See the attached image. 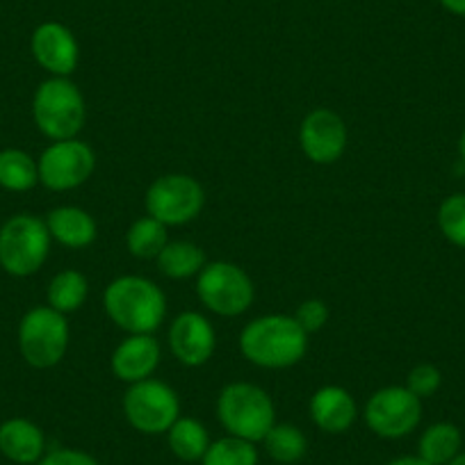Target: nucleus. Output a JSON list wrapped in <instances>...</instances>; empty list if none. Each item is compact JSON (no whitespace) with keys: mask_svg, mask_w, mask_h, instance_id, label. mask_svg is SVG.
I'll return each mask as SVG.
<instances>
[{"mask_svg":"<svg viewBox=\"0 0 465 465\" xmlns=\"http://www.w3.org/2000/svg\"><path fill=\"white\" fill-rule=\"evenodd\" d=\"M124 415L128 424L146 436L167 433L181 418V400L169 383L160 379H144L128 386L124 395Z\"/></svg>","mask_w":465,"mask_h":465,"instance_id":"nucleus-8","label":"nucleus"},{"mask_svg":"<svg viewBox=\"0 0 465 465\" xmlns=\"http://www.w3.org/2000/svg\"><path fill=\"white\" fill-rule=\"evenodd\" d=\"M440 5L454 16H463L465 19V0H440Z\"/></svg>","mask_w":465,"mask_h":465,"instance_id":"nucleus-31","label":"nucleus"},{"mask_svg":"<svg viewBox=\"0 0 465 465\" xmlns=\"http://www.w3.org/2000/svg\"><path fill=\"white\" fill-rule=\"evenodd\" d=\"M240 351L256 368L288 370L306 356L308 333L292 315H262L242 329Z\"/></svg>","mask_w":465,"mask_h":465,"instance_id":"nucleus-1","label":"nucleus"},{"mask_svg":"<svg viewBox=\"0 0 465 465\" xmlns=\"http://www.w3.org/2000/svg\"><path fill=\"white\" fill-rule=\"evenodd\" d=\"M71 331L66 315L51 306L30 308L19 324V349L25 363L35 370H51L69 351Z\"/></svg>","mask_w":465,"mask_h":465,"instance_id":"nucleus-6","label":"nucleus"},{"mask_svg":"<svg viewBox=\"0 0 465 465\" xmlns=\"http://www.w3.org/2000/svg\"><path fill=\"white\" fill-rule=\"evenodd\" d=\"M51 240L44 219L30 213L15 214L0 228V267L19 279L37 274L51 253Z\"/></svg>","mask_w":465,"mask_h":465,"instance_id":"nucleus-5","label":"nucleus"},{"mask_svg":"<svg viewBox=\"0 0 465 465\" xmlns=\"http://www.w3.org/2000/svg\"><path fill=\"white\" fill-rule=\"evenodd\" d=\"M438 228L447 242L465 249V194H451L438 208Z\"/></svg>","mask_w":465,"mask_h":465,"instance_id":"nucleus-27","label":"nucleus"},{"mask_svg":"<svg viewBox=\"0 0 465 465\" xmlns=\"http://www.w3.org/2000/svg\"><path fill=\"white\" fill-rule=\"evenodd\" d=\"M39 183L53 192H69L84 185L96 169V155L87 142L74 140L53 142L37 160Z\"/></svg>","mask_w":465,"mask_h":465,"instance_id":"nucleus-11","label":"nucleus"},{"mask_svg":"<svg viewBox=\"0 0 465 465\" xmlns=\"http://www.w3.org/2000/svg\"><path fill=\"white\" fill-rule=\"evenodd\" d=\"M365 424L379 438L397 440L415 431L422 420V400L406 386H386L372 392L363 411Z\"/></svg>","mask_w":465,"mask_h":465,"instance_id":"nucleus-10","label":"nucleus"},{"mask_svg":"<svg viewBox=\"0 0 465 465\" xmlns=\"http://www.w3.org/2000/svg\"><path fill=\"white\" fill-rule=\"evenodd\" d=\"M265 450L276 463H283V465H292L299 463V460L306 456L308 451V440L303 436V431L294 424H274L270 429L265 438Z\"/></svg>","mask_w":465,"mask_h":465,"instance_id":"nucleus-25","label":"nucleus"},{"mask_svg":"<svg viewBox=\"0 0 465 465\" xmlns=\"http://www.w3.org/2000/svg\"><path fill=\"white\" fill-rule=\"evenodd\" d=\"M89 294V281L78 270H62L51 279L46 290L48 306L55 308L62 315H69L83 308Z\"/></svg>","mask_w":465,"mask_h":465,"instance_id":"nucleus-21","label":"nucleus"},{"mask_svg":"<svg viewBox=\"0 0 465 465\" xmlns=\"http://www.w3.org/2000/svg\"><path fill=\"white\" fill-rule=\"evenodd\" d=\"M292 317L308 335L317 333V331L324 329L326 322H329V306H326L322 299H306V302L299 303V308L294 311Z\"/></svg>","mask_w":465,"mask_h":465,"instance_id":"nucleus-29","label":"nucleus"},{"mask_svg":"<svg viewBox=\"0 0 465 465\" xmlns=\"http://www.w3.org/2000/svg\"><path fill=\"white\" fill-rule=\"evenodd\" d=\"M39 183V167L33 155L21 149L0 151V187L28 192Z\"/></svg>","mask_w":465,"mask_h":465,"instance_id":"nucleus-24","label":"nucleus"},{"mask_svg":"<svg viewBox=\"0 0 465 465\" xmlns=\"http://www.w3.org/2000/svg\"><path fill=\"white\" fill-rule=\"evenodd\" d=\"M167 445L176 459L194 463L203 459L210 447L208 429L194 418H178L167 431Z\"/></svg>","mask_w":465,"mask_h":465,"instance_id":"nucleus-22","label":"nucleus"},{"mask_svg":"<svg viewBox=\"0 0 465 465\" xmlns=\"http://www.w3.org/2000/svg\"><path fill=\"white\" fill-rule=\"evenodd\" d=\"M196 294L210 312L219 317H238L252 308L256 288L247 272L235 262H205L196 276Z\"/></svg>","mask_w":465,"mask_h":465,"instance_id":"nucleus-7","label":"nucleus"},{"mask_svg":"<svg viewBox=\"0 0 465 465\" xmlns=\"http://www.w3.org/2000/svg\"><path fill=\"white\" fill-rule=\"evenodd\" d=\"M160 359H163V351H160L158 340L149 333H135L116 344V349L112 351L110 368L119 381L133 386V383L153 377Z\"/></svg>","mask_w":465,"mask_h":465,"instance_id":"nucleus-15","label":"nucleus"},{"mask_svg":"<svg viewBox=\"0 0 465 465\" xmlns=\"http://www.w3.org/2000/svg\"><path fill=\"white\" fill-rule=\"evenodd\" d=\"M388 465H429V463L420 459V456H400V459H392Z\"/></svg>","mask_w":465,"mask_h":465,"instance_id":"nucleus-32","label":"nucleus"},{"mask_svg":"<svg viewBox=\"0 0 465 465\" xmlns=\"http://www.w3.org/2000/svg\"><path fill=\"white\" fill-rule=\"evenodd\" d=\"M217 418L228 436L249 442H262L276 424V409L272 397L256 383L232 381L222 388L217 397Z\"/></svg>","mask_w":465,"mask_h":465,"instance_id":"nucleus-3","label":"nucleus"},{"mask_svg":"<svg viewBox=\"0 0 465 465\" xmlns=\"http://www.w3.org/2000/svg\"><path fill=\"white\" fill-rule=\"evenodd\" d=\"M37 465H98V460L83 450L62 447V450H53L44 454Z\"/></svg>","mask_w":465,"mask_h":465,"instance_id":"nucleus-30","label":"nucleus"},{"mask_svg":"<svg viewBox=\"0 0 465 465\" xmlns=\"http://www.w3.org/2000/svg\"><path fill=\"white\" fill-rule=\"evenodd\" d=\"M442 386V374L436 365L431 363H420L406 377V388L413 392L415 397L424 400V397L436 395L438 388Z\"/></svg>","mask_w":465,"mask_h":465,"instance_id":"nucleus-28","label":"nucleus"},{"mask_svg":"<svg viewBox=\"0 0 465 465\" xmlns=\"http://www.w3.org/2000/svg\"><path fill=\"white\" fill-rule=\"evenodd\" d=\"M459 155H460V160H463V164H465V131L460 133V140H459Z\"/></svg>","mask_w":465,"mask_h":465,"instance_id":"nucleus-34","label":"nucleus"},{"mask_svg":"<svg viewBox=\"0 0 465 465\" xmlns=\"http://www.w3.org/2000/svg\"><path fill=\"white\" fill-rule=\"evenodd\" d=\"M201 465H258L256 442L235 436L219 438V440L210 442Z\"/></svg>","mask_w":465,"mask_h":465,"instance_id":"nucleus-26","label":"nucleus"},{"mask_svg":"<svg viewBox=\"0 0 465 465\" xmlns=\"http://www.w3.org/2000/svg\"><path fill=\"white\" fill-rule=\"evenodd\" d=\"M33 119L39 133L51 142L74 140L87 122L83 92L69 78H48L33 96Z\"/></svg>","mask_w":465,"mask_h":465,"instance_id":"nucleus-4","label":"nucleus"},{"mask_svg":"<svg viewBox=\"0 0 465 465\" xmlns=\"http://www.w3.org/2000/svg\"><path fill=\"white\" fill-rule=\"evenodd\" d=\"M0 454L12 463L33 465L46 454L44 431L25 418H12L0 424Z\"/></svg>","mask_w":465,"mask_h":465,"instance_id":"nucleus-17","label":"nucleus"},{"mask_svg":"<svg viewBox=\"0 0 465 465\" xmlns=\"http://www.w3.org/2000/svg\"><path fill=\"white\" fill-rule=\"evenodd\" d=\"M447 465H465V451H459V454H456Z\"/></svg>","mask_w":465,"mask_h":465,"instance_id":"nucleus-33","label":"nucleus"},{"mask_svg":"<svg viewBox=\"0 0 465 465\" xmlns=\"http://www.w3.org/2000/svg\"><path fill=\"white\" fill-rule=\"evenodd\" d=\"M51 238L66 249H87L98 235L96 219L78 205H60L46 214Z\"/></svg>","mask_w":465,"mask_h":465,"instance_id":"nucleus-18","label":"nucleus"},{"mask_svg":"<svg viewBox=\"0 0 465 465\" xmlns=\"http://www.w3.org/2000/svg\"><path fill=\"white\" fill-rule=\"evenodd\" d=\"M149 217L164 226H185L194 222L205 205V192L196 178L187 173H164L155 178L144 196Z\"/></svg>","mask_w":465,"mask_h":465,"instance_id":"nucleus-9","label":"nucleus"},{"mask_svg":"<svg viewBox=\"0 0 465 465\" xmlns=\"http://www.w3.org/2000/svg\"><path fill=\"white\" fill-rule=\"evenodd\" d=\"M160 272L169 279H192L199 276V272L205 267V253L199 244L187 242V240H176V242H167L160 256L155 258Z\"/></svg>","mask_w":465,"mask_h":465,"instance_id":"nucleus-20","label":"nucleus"},{"mask_svg":"<svg viewBox=\"0 0 465 465\" xmlns=\"http://www.w3.org/2000/svg\"><path fill=\"white\" fill-rule=\"evenodd\" d=\"M311 418L324 433H344L354 427L359 406L342 386H322L311 397Z\"/></svg>","mask_w":465,"mask_h":465,"instance_id":"nucleus-16","label":"nucleus"},{"mask_svg":"<svg viewBox=\"0 0 465 465\" xmlns=\"http://www.w3.org/2000/svg\"><path fill=\"white\" fill-rule=\"evenodd\" d=\"M169 347L178 363L185 368H201L213 359L217 349V333L208 317L201 312L185 311L169 326Z\"/></svg>","mask_w":465,"mask_h":465,"instance_id":"nucleus-14","label":"nucleus"},{"mask_svg":"<svg viewBox=\"0 0 465 465\" xmlns=\"http://www.w3.org/2000/svg\"><path fill=\"white\" fill-rule=\"evenodd\" d=\"M167 242V226L160 223L158 219L149 217V214L135 219L126 232L128 252H131L133 258H140V261H155Z\"/></svg>","mask_w":465,"mask_h":465,"instance_id":"nucleus-23","label":"nucleus"},{"mask_svg":"<svg viewBox=\"0 0 465 465\" xmlns=\"http://www.w3.org/2000/svg\"><path fill=\"white\" fill-rule=\"evenodd\" d=\"M103 311L112 324L128 335H153L167 315V299L158 283L146 276L128 274L107 285L103 292Z\"/></svg>","mask_w":465,"mask_h":465,"instance_id":"nucleus-2","label":"nucleus"},{"mask_svg":"<svg viewBox=\"0 0 465 465\" xmlns=\"http://www.w3.org/2000/svg\"><path fill=\"white\" fill-rule=\"evenodd\" d=\"M347 126L344 119L333 110L308 112L299 126V146L303 155L315 164H333L342 158L347 149Z\"/></svg>","mask_w":465,"mask_h":465,"instance_id":"nucleus-12","label":"nucleus"},{"mask_svg":"<svg viewBox=\"0 0 465 465\" xmlns=\"http://www.w3.org/2000/svg\"><path fill=\"white\" fill-rule=\"evenodd\" d=\"M35 62L53 78H69L80 62V46L75 35L57 21L37 25L30 39Z\"/></svg>","mask_w":465,"mask_h":465,"instance_id":"nucleus-13","label":"nucleus"},{"mask_svg":"<svg viewBox=\"0 0 465 465\" xmlns=\"http://www.w3.org/2000/svg\"><path fill=\"white\" fill-rule=\"evenodd\" d=\"M463 445L460 429L451 422H436L424 429L418 442V456L429 465H447Z\"/></svg>","mask_w":465,"mask_h":465,"instance_id":"nucleus-19","label":"nucleus"}]
</instances>
